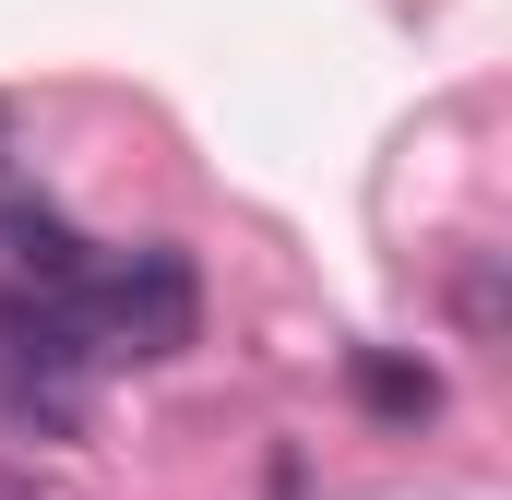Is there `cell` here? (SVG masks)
<instances>
[{
    "label": "cell",
    "mask_w": 512,
    "mask_h": 500,
    "mask_svg": "<svg viewBox=\"0 0 512 500\" xmlns=\"http://www.w3.org/2000/svg\"><path fill=\"white\" fill-rule=\"evenodd\" d=\"M36 310L72 334L84 370H120V358H179V346H191L203 286H191V262H179L167 239H143V250H84V274L48 286Z\"/></svg>",
    "instance_id": "1"
},
{
    "label": "cell",
    "mask_w": 512,
    "mask_h": 500,
    "mask_svg": "<svg viewBox=\"0 0 512 500\" xmlns=\"http://www.w3.org/2000/svg\"><path fill=\"white\" fill-rule=\"evenodd\" d=\"M346 381H358V405H370V417H393V429L441 417V381L417 370V358H382V346H358V358H346Z\"/></svg>",
    "instance_id": "2"
},
{
    "label": "cell",
    "mask_w": 512,
    "mask_h": 500,
    "mask_svg": "<svg viewBox=\"0 0 512 500\" xmlns=\"http://www.w3.org/2000/svg\"><path fill=\"white\" fill-rule=\"evenodd\" d=\"M0 500H84L60 465H0Z\"/></svg>",
    "instance_id": "3"
},
{
    "label": "cell",
    "mask_w": 512,
    "mask_h": 500,
    "mask_svg": "<svg viewBox=\"0 0 512 500\" xmlns=\"http://www.w3.org/2000/svg\"><path fill=\"white\" fill-rule=\"evenodd\" d=\"M0 143H12V120H0Z\"/></svg>",
    "instance_id": "4"
}]
</instances>
